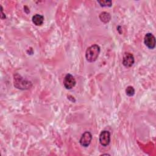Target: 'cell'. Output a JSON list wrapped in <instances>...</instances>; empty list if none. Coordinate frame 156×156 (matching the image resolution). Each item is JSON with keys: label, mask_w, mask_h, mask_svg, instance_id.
<instances>
[{"label": "cell", "mask_w": 156, "mask_h": 156, "mask_svg": "<svg viewBox=\"0 0 156 156\" xmlns=\"http://www.w3.org/2000/svg\"><path fill=\"white\" fill-rule=\"evenodd\" d=\"M100 47L98 44H93L88 47L85 52V58L88 62L96 61L100 54Z\"/></svg>", "instance_id": "cell-1"}, {"label": "cell", "mask_w": 156, "mask_h": 156, "mask_svg": "<svg viewBox=\"0 0 156 156\" xmlns=\"http://www.w3.org/2000/svg\"><path fill=\"white\" fill-rule=\"evenodd\" d=\"M14 86L21 90H27L31 87L32 83L30 81L24 79L20 75L16 74L14 75Z\"/></svg>", "instance_id": "cell-2"}, {"label": "cell", "mask_w": 156, "mask_h": 156, "mask_svg": "<svg viewBox=\"0 0 156 156\" xmlns=\"http://www.w3.org/2000/svg\"><path fill=\"white\" fill-rule=\"evenodd\" d=\"M76 83V81L73 75L71 74H67L63 79V85L67 90L72 89Z\"/></svg>", "instance_id": "cell-3"}, {"label": "cell", "mask_w": 156, "mask_h": 156, "mask_svg": "<svg viewBox=\"0 0 156 156\" xmlns=\"http://www.w3.org/2000/svg\"><path fill=\"white\" fill-rule=\"evenodd\" d=\"M99 141L100 144L103 146H107L110 142V133L107 130H102L99 137Z\"/></svg>", "instance_id": "cell-4"}, {"label": "cell", "mask_w": 156, "mask_h": 156, "mask_svg": "<svg viewBox=\"0 0 156 156\" xmlns=\"http://www.w3.org/2000/svg\"><path fill=\"white\" fill-rule=\"evenodd\" d=\"M145 45L149 49H154L155 46V38L151 33H147L144 38Z\"/></svg>", "instance_id": "cell-5"}, {"label": "cell", "mask_w": 156, "mask_h": 156, "mask_svg": "<svg viewBox=\"0 0 156 156\" xmlns=\"http://www.w3.org/2000/svg\"><path fill=\"white\" fill-rule=\"evenodd\" d=\"M135 62L134 57L133 54L130 52L124 53L122 57V65L127 68L131 67Z\"/></svg>", "instance_id": "cell-6"}, {"label": "cell", "mask_w": 156, "mask_h": 156, "mask_svg": "<svg viewBox=\"0 0 156 156\" xmlns=\"http://www.w3.org/2000/svg\"><path fill=\"white\" fill-rule=\"evenodd\" d=\"M92 140V135L90 132H85L82 135L79 140L81 146L83 147H88Z\"/></svg>", "instance_id": "cell-7"}, {"label": "cell", "mask_w": 156, "mask_h": 156, "mask_svg": "<svg viewBox=\"0 0 156 156\" xmlns=\"http://www.w3.org/2000/svg\"><path fill=\"white\" fill-rule=\"evenodd\" d=\"M32 23L35 25V26H41L43 24V21H44V17L39 14H35L34 15L32 18Z\"/></svg>", "instance_id": "cell-8"}, {"label": "cell", "mask_w": 156, "mask_h": 156, "mask_svg": "<svg viewBox=\"0 0 156 156\" xmlns=\"http://www.w3.org/2000/svg\"><path fill=\"white\" fill-rule=\"evenodd\" d=\"M99 19L101 21L104 23H108L110 19H111V16L109 13H107L106 12H103L100 13L99 15Z\"/></svg>", "instance_id": "cell-9"}, {"label": "cell", "mask_w": 156, "mask_h": 156, "mask_svg": "<svg viewBox=\"0 0 156 156\" xmlns=\"http://www.w3.org/2000/svg\"><path fill=\"white\" fill-rule=\"evenodd\" d=\"M126 93L128 96H132L135 94V89L132 86H128L126 89Z\"/></svg>", "instance_id": "cell-10"}, {"label": "cell", "mask_w": 156, "mask_h": 156, "mask_svg": "<svg viewBox=\"0 0 156 156\" xmlns=\"http://www.w3.org/2000/svg\"><path fill=\"white\" fill-rule=\"evenodd\" d=\"M98 2L101 7H110L112 3L111 1H98Z\"/></svg>", "instance_id": "cell-11"}]
</instances>
